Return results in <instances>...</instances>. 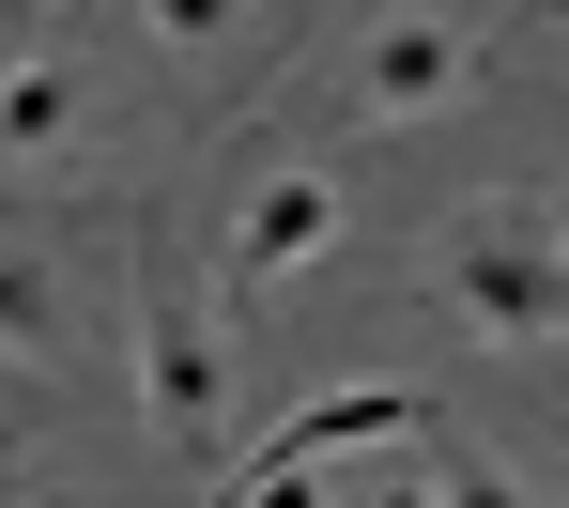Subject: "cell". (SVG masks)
Segmentation results:
<instances>
[{"label":"cell","mask_w":569,"mask_h":508,"mask_svg":"<svg viewBox=\"0 0 569 508\" xmlns=\"http://www.w3.org/2000/svg\"><path fill=\"white\" fill-rule=\"evenodd\" d=\"M247 16H262V0H139V31H154L170 62H231V47H247Z\"/></svg>","instance_id":"cell-7"},{"label":"cell","mask_w":569,"mask_h":508,"mask_svg":"<svg viewBox=\"0 0 569 508\" xmlns=\"http://www.w3.org/2000/svg\"><path fill=\"white\" fill-rule=\"evenodd\" d=\"M0 170H78V62L62 47L0 62Z\"/></svg>","instance_id":"cell-6"},{"label":"cell","mask_w":569,"mask_h":508,"mask_svg":"<svg viewBox=\"0 0 569 508\" xmlns=\"http://www.w3.org/2000/svg\"><path fill=\"white\" fill-rule=\"evenodd\" d=\"M431 278L492 339H569V216L555 201H462L447 247H431Z\"/></svg>","instance_id":"cell-1"},{"label":"cell","mask_w":569,"mask_h":508,"mask_svg":"<svg viewBox=\"0 0 569 508\" xmlns=\"http://www.w3.org/2000/svg\"><path fill=\"white\" fill-rule=\"evenodd\" d=\"M370 447H431V401H416V386H323V401H292L278 431L247 447L231 494H308V462H370Z\"/></svg>","instance_id":"cell-5"},{"label":"cell","mask_w":569,"mask_h":508,"mask_svg":"<svg viewBox=\"0 0 569 508\" xmlns=\"http://www.w3.org/2000/svg\"><path fill=\"white\" fill-rule=\"evenodd\" d=\"M139 401H154V447H170L186 478H216V462H231V386H216V323H200L186 293H139Z\"/></svg>","instance_id":"cell-4"},{"label":"cell","mask_w":569,"mask_h":508,"mask_svg":"<svg viewBox=\"0 0 569 508\" xmlns=\"http://www.w3.org/2000/svg\"><path fill=\"white\" fill-rule=\"evenodd\" d=\"M477 62H492V31H477L462 0H400V16H370V31H355L339 93H355V123L416 139V123H447V108L477 93Z\"/></svg>","instance_id":"cell-2"},{"label":"cell","mask_w":569,"mask_h":508,"mask_svg":"<svg viewBox=\"0 0 569 508\" xmlns=\"http://www.w3.org/2000/svg\"><path fill=\"white\" fill-rule=\"evenodd\" d=\"M0 339H16V355H62V293H47L31 247H0Z\"/></svg>","instance_id":"cell-8"},{"label":"cell","mask_w":569,"mask_h":508,"mask_svg":"<svg viewBox=\"0 0 569 508\" xmlns=\"http://www.w3.org/2000/svg\"><path fill=\"white\" fill-rule=\"evenodd\" d=\"M555 31H569V0H555Z\"/></svg>","instance_id":"cell-9"},{"label":"cell","mask_w":569,"mask_h":508,"mask_svg":"<svg viewBox=\"0 0 569 508\" xmlns=\"http://www.w3.org/2000/svg\"><path fill=\"white\" fill-rule=\"evenodd\" d=\"M16 16H31V0H16Z\"/></svg>","instance_id":"cell-10"},{"label":"cell","mask_w":569,"mask_h":508,"mask_svg":"<svg viewBox=\"0 0 569 508\" xmlns=\"http://www.w3.org/2000/svg\"><path fill=\"white\" fill-rule=\"evenodd\" d=\"M355 231V186L323 170V155H278L247 201H231V231H216V262H231V308H262V293H292L323 247Z\"/></svg>","instance_id":"cell-3"}]
</instances>
